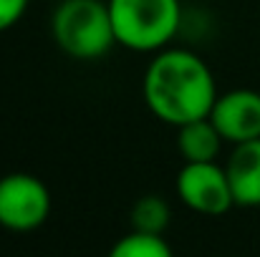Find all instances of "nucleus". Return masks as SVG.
<instances>
[{"mask_svg": "<svg viewBox=\"0 0 260 257\" xmlns=\"http://www.w3.org/2000/svg\"><path fill=\"white\" fill-rule=\"evenodd\" d=\"M142 91L147 108L170 126L210 116L217 98L210 66L192 51L182 48L157 51L144 71Z\"/></svg>", "mask_w": 260, "mask_h": 257, "instance_id": "nucleus-1", "label": "nucleus"}, {"mask_svg": "<svg viewBox=\"0 0 260 257\" xmlns=\"http://www.w3.org/2000/svg\"><path fill=\"white\" fill-rule=\"evenodd\" d=\"M51 33L56 46L74 61H99L116 46L104 0H61L51 18Z\"/></svg>", "mask_w": 260, "mask_h": 257, "instance_id": "nucleus-2", "label": "nucleus"}, {"mask_svg": "<svg viewBox=\"0 0 260 257\" xmlns=\"http://www.w3.org/2000/svg\"><path fill=\"white\" fill-rule=\"evenodd\" d=\"M116 43L129 51H162L182 25L179 0H106Z\"/></svg>", "mask_w": 260, "mask_h": 257, "instance_id": "nucleus-3", "label": "nucleus"}, {"mask_svg": "<svg viewBox=\"0 0 260 257\" xmlns=\"http://www.w3.org/2000/svg\"><path fill=\"white\" fill-rule=\"evenodd\" d=\"M51 214L48 187L25 171L0 176V227L10 232H33Z\"/></svg>", "mask_w": 260, "mask_h": 257, "instance_id": "nucleus-4", "label": "nucleus"}, {"mask_svg": "<svg viewBox=\"0 0 260 257\" xmlns=\"http://www.w3.org/2000/svg\"><path fill=\"white\" fill-rule=\"evenodd\" d=\"M174 189L189 209L207 217H220L235 204L228 171L215 162H184Z\"/></svg>", "mask_w": 260, "mask_h": 257, "instance_id": "nucleus-5", "label": "nucleus"}, {"mask_svg": "<svg viewBox=\"0 0 260 257\" xmlns=\"http://www.w3.org/2000/svg\"><path fill=\"white\" fill-rule=\"evenodd\" d=\"M210 119L220 136L230 144L260 139V93L253 88H233L228 93H217Z\"/></svg>", "mask_w": 260, "mask_h": 257, "instance_id": "nucleus-6", "label": "nucleus"}, {"mask_svg": "<svg viewBox=\"0 0 260 257\" xmlns=\"http://www.w3.org/2000/svg\"><path fill=\"white\" fill-rule=\"evenodd\" d=\"M228 179L240 207H260V139L235 144L228 164Z\"/></svg>", "mask_w": 260, "mask_h": 257, "instance_id": "nucleus-7", "label": "nucleus"}, {"mask_svg": "<svg viewBox=\"0 0 260 257\" xmlns=\"http://www.w3.org/2000/svg\"><path fill=\"white\" fill-rule=\"evenodd\" d=\"M222 136L210 116L177 126V149L184 162H215L222 146Z\"/></svg>", "mask_w": 260, "mask_h": 257, "instance_id": "nucleus-8", "label": "nucleus"}, {"mask_svg": "<svg viewBox=\"0 0 260 257\" xmlns=\"http://www.w3.org/2000/svg\"><path fill=\"white\" fill-rule=\"evenodd\" d=\"M170 219H172V209L157 194L139 197L129 214L132 230H144V232H157V235H165V230L170 227Z\"/></svg>", "mask_w": 260, "mask_h": 257, "instance_id": "nucleus-9", "label": "nucleus"}, {"mask_svg": "<svg viewBox=\"0 0 260 257\" xmlns=\"http://www.w3.org/2000/svg\"><path fill=\"white\" fill-rule=\"evenodd\" d=\"M170 242L157 232L132 230L129 235L119 237V242L111 247V257H170Z\"/></svg>", "mask_w": 260, "mask_h": 257, "instance_id": "nucleus-10", "label": "nucleus"}, {"mask_svg": "<svg viewBox=\"0 0 260 257\" xmlns=\"http://www.w3.org/2000/svg\"><path fill=\"white\" fill-rule=\"evenodd\" d=\"M30 0H0V33L13 28L28 10Z\"/></svg>", "mask_w": 260, "mask_h": 257, "instance_id": "nucleus-11", "label": "nucleus"}]
</instances>
